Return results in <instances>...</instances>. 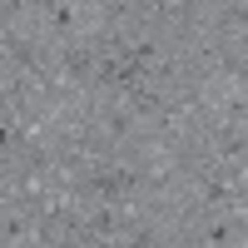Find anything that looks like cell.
<instances>
[{
  "instance_id": "1",
  "label": "cell",
  "mask_w": 248,
  "mask_h": 248,
  "mask_svg": "<svg viewBox=\"0 0 248 248\" xmlns=\"http://www.w3.org/2000/svg\"><path fill=\"white\" fill-rule=\"evenodd\" d=\"M0 243L5 248L40 243V214L30 203H0Z\"/></svg>"
}]
</instances>
